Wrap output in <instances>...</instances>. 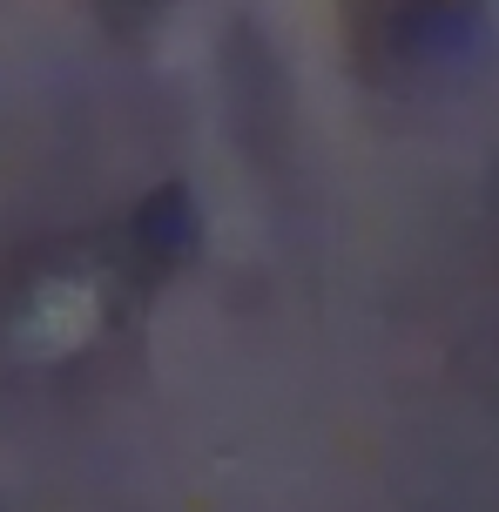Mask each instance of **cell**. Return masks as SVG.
<instances>
[{"label":"cell","instance_id":"cell-2","mask_svg":"<svg viewBox=\"0 0 499 512\" xmlns=\"http://www.w3.org/2000/svg\"><path fill=\"white\" fill-rule=\"evenodd\" d=\"M169 0H102V14L108 27H135V21H149V14H162Z\"/></svg>","mask_w":499,"mask_h":512},{"label":"cell","instance_id":"cell-1","mask_svg":"<svg viewBox=\"0 0 499 512\" xmlns=\"http://www.w3.org/2000/svg\"><path fill=\"white\" fill-rule=\"evenodd\" d=\"M479 21V0H351V41L378 75L446 61Z\"/></svg>","mask_w":499,"mask_h":512}]
</instances>
